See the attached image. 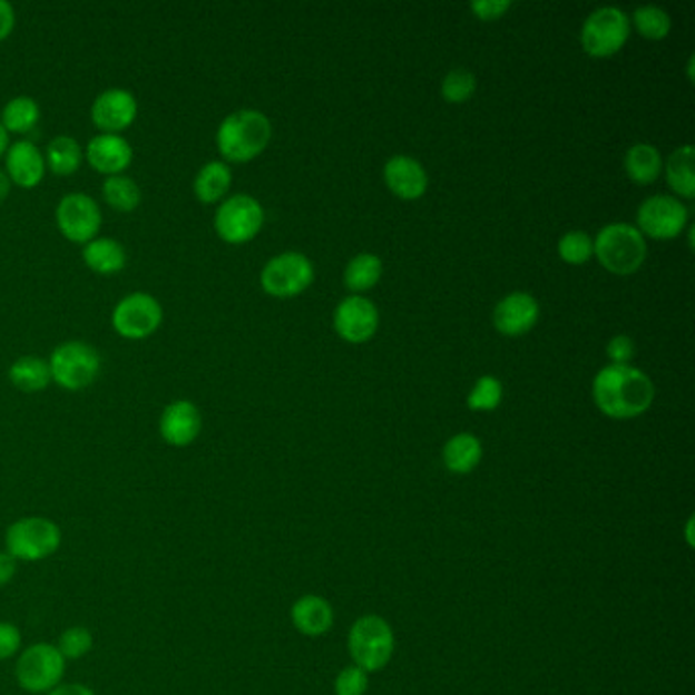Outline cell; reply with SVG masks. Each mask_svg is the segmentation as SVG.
<instances>
[{"label": "cell", "mask_w": 695, "mask_h": 695, "mask_svg": "<svg viewBox=\"0 0 695 695\" xmlns=\"http://www.w3.org/2000/svg\"><path fill=\"white\" fill-rule=\"evenodd\" d=\"M380 323L378 309L372 300L363 296H349L339 304L335 312V329L339 335L351 343H363L375 333Z\"/></svg>", "instance_id": "15"}, {"label": "cell", "mask_w": 695, "mask_h": 695, "mask_svg": "<svg viewBox=\"0 0 695 695\" xmlns=\"http://www.w3.org/2000/svg\"><path fill=\"white\" fill-rule=\"evenodd\" d=\"M41 117V110L36 102V98L14 97L4 105L0 112V123L7 133H29L36 129Z\"/></svg>", "instance_id": "26"}, {"label": "cell", "mask_w": 695, "mask_h": 695, "mask_svg": "<svg viewBox=\"0 0 695 695\" xmlns=\"http://www.w3.org/2000/svg\"><path fill=\"white\" fill-rule=\"evenodd\" d=\"M667 182L673 190L685 198H694V147L684 145L673 151L667 161Z\"/></svg>", "instance_id": "29"}, {"label": "cell", "mask_w": 695, "mask_h": 695, "mask_svg": "<svg viewBox=\"0 0 695 695\" xmlns=\"http://www.w3.org/2000/svg\"><path fill=\"white\" fill-rule=\"evenodd\" d=\"M49 372L53 382L76 392L97 380L100 355L97 349L85 341H66L53 349L49 358Z\"/></svg>", "instance_id": "7"}, {"label": "cell", "mask_w": 695, "mask_h": 695, "mask_svg": "<svg viewBox=\"0 0 695 695\" xmlns=\"http://www.w3.org/2000/svg\"><path fill=\"white\" fill-rule=\"evenodd\" d=\"M444 466L453 473H469L478 468L481 459V443L478 437L461 432L444 444Z\"/></svg>", "instance_id": "24"}, {"label": "cell", "mask_w": 695, "mask_h": 695, "mask_svg": "<svg viewBox=\"0 0 695 695\" xmlns=\"http://www.w3.org/2000/svg\"><path fill=\"white\" fill-rule=\"evenodd\" d=\"M19 571V561L9 551H0V588L9 586Z\"/></svg>", "instance_id": "41"}, {"label": "cell", "mask_w": 695, "mask_h": 695, "mask_svg": "<svg viewBox=\"0 0 695 695\" xmlns=\"http://www.w3.org/2000/svg\"><path fill=\"white\" fill-rule=\"evenodd\" d=\"M591 253H594V241L589 239L588 233L571 231L559 241V255L567 264H586Z\"/></svg>", "instance_id": "34"}, {"label": "cell", "mask_w": 695, "mask_h": 695, "mask_svg": "<svg viewBox=\"0 0 695 695\" xmlns=\"http://www.w3.org/2000/svg\"><path fill=\"white\" fill-rule=\"evenodd\" d=\"M66 667L68 663L61 657L56 645L36 643L19 653L14 677L19 687L27 694L46 695L61 684Z\"/></svg>", "instance_id": "5"}, {"label": "cell", "mask_w": 695, "mask_h": 695, "mask_svg": "<svg viewBox=\"0 0 695 695\" xmlns=\"http://www.w3.org/2000/svg\"><path fill=\"white\" fill-rule=\"evenodd\" d=\"M4 156H7L4 161H7L9 180L23 186V188H33L43 180L46 157L41 156L36 144H31L27 139L14 141V144L9 145Z\"/></svg>", "instance_id": "19"}, {"label": "cell", "mask_w": 695, "mask_h": 695, "mask_svg": "<svg viewBox=\"0 0 695 695\" xmlns=\"http://www.w3.org/2000/svg\"><path fill=\"white\" fill-rule=\"evenodd\" d=\"M7 149H9V133L0 123V157H2V154H7Z\"/></svg>", "instance_id": "45"}, {"label": "cell", "mask_w": 695, "mask_h": 695, "mask_svg": "<svg viewBox=\"0 0 695 695\" xmlns=\"http://www.w3.org/2000/svg\"><path fill=\"white\" fill-rule=\"evenodd\" d=\"M384 176L390 190L404 200L420 198L427 190V184H429L427 172L414 157H392L385 164Z\"/></svg>", "instance_id": "20"}, {"label": "cell", "mask_w": 695, "mask_h": 695, "mask_svg": "<svg viewBox=\"0 0 695 695\" xmlns=\"http://www.w3.org/2000/svg\"><path fill=\"white\" fill-rule=\"evenodd\" d=\"M86 265L98 274H115L127 264V252L119 241L112 237H95L85 243L82 249Z\"/></svg>", "instance_id": "22"}, {"label": "cell", "mask_w": 695, "mask_h": 695, "mask_svg": "<svg viewBox=\"0 0 695 695\" xmlns=\"http://www.w3.org/2000/svg\"><path fill=\"white\" fill-rule=\"evenodd\" d=\"M349 653L363 672H380L392 659L394 635L380 616H363L349 633Z\"/></svg>", "instance_id": "6"}, {"label": "cell", "mask_w": 695, "mask_h": 695, "mask_svg": "<svg viewBox=\"0 0 695 695\" xmlns=\"http://www.w3.org/2000/svg\"><path fill=\"white\" fill-rule=\"evenodd\" d=\"M61 528L48 516H23L4 532V551L19 564L46 561L60 551Z\"/></svg>", "instance_id": "3"}, {"label": "cell", "mask_w": 695, "mask_h": 695, "mask_svg": "<svg viewBox=\"0 0 695 695\" xmlns=\"http://www.w3.org/2000/svg\"><path fill=\"white\" fill-rule=\"evenodd\" d=\"M292 623L302 635H324L333 624V610L323 598L304 596L292 606Z\"/></svg>", "instance_id": "21"}, {"label": "cell", "mask_w": 695, "mask_h": 695, "mask_svg": "<svg viewBox=\"0 0 695 695\" xmlns=\"http://www.w3.org/2000/svg\"><path fill=\"white\" fill-rule=\"evenodd\" d=\"M608 355H610V360L614 361V363H618V365L628 363V360H633V355H635V343H633V339L626 335L614 336L610 343H608Z\"/></svg>", "instance_id": "39"}, {"label": "cell", "mask_w": 695, "mask_h": 695, "mask_svg": "<svg viewBox=\"0 0 695 695\" xmlns=\"http://www.w3.org/2000/svg\"><path fill=\"white\" fill-rule=\"evenodd\" d=\"M500 400H502V384L492 375H483L478 380V384L473 385L468 404L471 410H493L500 404Z\"/></svg>", "instance_id": "35"}, {"label": "cell", "mask_w": 695, "mask_h": 695, "mask_svg": "<svg viewBox=\"0 0 695 695\" xmlns=\"http://www.w3.org/2000/svg\"><path fill=\"white\" fill-rule=\"evenodd\" d=\"M82 156H85L82 147L74 137L58 135L49 141L48 151H46V166H49L51 172H56L60 176H68V174H74L76 169L80 168Z\"/></svg>", "instance_id": "27"}, {"label": "cell", "mask_w": 695, "mask_h": 695, "mask_svg": "<svg viewBox=\"0 0 695 695\" xmlns=\"http://www.w3.org/2000/svg\"><path fill=\"white\" fill-rule=\"evenodd\" d=\"M655 388L647 373L633 365L611 363L594 380V400L611 419H635L653 404Z\"/></svg>", "instance_id": "1"}, {"label": "cell", "mask_w": 695, "mask_h": 695, "mask_svg": "<svg viewBox=\"0 0 695 695\" xmlns=\"http://www.w3.org/2000/svg\"><path fill=\"white\" fill-rule=\"evenodd\" d=\"M594 252L606 270L618 276L636 272L647 257V243L638 228L626 223H614L599 231Z\"/></svg>", "instance_id": "4"}, {"label": "cell", "mask_w": 695, "mask_h": 695, "mask_svg": "<svg viewBox=\"0 0 695 695\" xmlns=\"http://www.w3.org/2000/svg\"><path fill=\"white\" fill-rule=\"evenodd\" d=\"M314 277L311 260L302 253H280L265 264L262 272V286L267 294L277 298L296 296L306 288Z\"/></svg>", "instance_id": "10"}, {"label": "cell", "mask_w": 695, "mask_h": 695, "mask_svg": "<svg viewBox=\"0 0 695 695\" xmlns=\"http://www.w3.org/2000/svg\"><path fill=\"white\" fill-rule=\"evenodd\" d=\"M203 431V414L190 400H176L159 417V434L169 447H188Z\"/></svg>", "instance_id": "14"}, {"label": "cell", "mask_w": 695, "mask_h": 695, "mask_svg": "<svg viewBox=\"0 0 695 695\" xmlns=\"http://www.w3.org/2000/svg\"><path fill=\"white\" fill-rule=\"evenodd\" d=\"M102 194H105V200L120 213H131L141 203L139 184L123 174L108 176L102 184Z\"/></svg>", "instance_id": "30"}, {"label": "cell", "mask_w": 695, "mask_h": 695, "mask_svg": "<svg viewBox=\"0 0 695 695\" xmlns=\"http://www.w3.org/2000/svg\"><path fill=\"white\" fill-rule=\"evenodd\" d=\"M272 137V123L264 112L241 108L223 119L216 131L218 151L228 161H249L264 151Z\"/></svg>", "instance_id": "2"}, {"label": "cell", "mask_w": 695, "mask_h": 695, "mask_svg": "<svg viewBox=\"0 0 695 695\" xmlns=\"http://www.w3.org/2000/svg\"><path fill=\"white\" fill-rule=\"evenodd\" d=\"M264 225V208L249 194H235L218 206L215 228L227 243H245L253 239Z\"/></svg>", "instance_id": "9"}, {"label": "cell", "mask_w": 695, "mask_h": 695, "mask_svg": "<svg viewBox=\"0 0 695 695\" xmlns=\"http://www.w3.org/2000/svg\"><path fill=\"white\" fill-rule=\"evenodd\" d=\"M476 90V76L468 70H453L443 80V97L449 102H466Z\"/></svg>", "instance_id": "36"}, {"label": "cell", "mask_w": 695, "mask_h": 695, "mask_svg": "<svg viewBox=\"0 0 695 695\" xmlns=\"http://www.w3.org/2000/svg\"><path fill=\"white\" fill-rule=\"evenodd\" d=\"M9 190H11V180H9L7 172H2V169H0V200H4V198H7Z\"/></svg>", "instance_id": "44"}, {"label": "cell", "mask_w": 695, "mask_h": 695, "mask_svg": "<svg viewBox=\"0 0 695 695\" xmlns=\"http://www.w3.org/2000/svg\"><path fill=\"white\" fill-rule=\"evenodd\" d=\"M368 672H363L360 667H348L339 673L336 677L335 692L336 695H363L368 692Z\"/></svg>", "instance_id": "37"}, {"label": "cell", "mask_w": 695, "mask_h": 695, "mask_svg": "<svg viewBox=\"0 0 695 695\" xmlns=\"http://www.w3.org/2000/svg\"><path fill=\"white\" fill-rule=\"evenodd\" d=\"M471 9L483 21H493V19L502 17L503 12L510 9V2L508 0H478V2L471 4Z\"/></svg>", "instance_id": "40"}, {"label": "cell", "mask_w": 695, "mask_h": 695, "mask_svg": "<svg viewBox=\"0 0 695 695\" xmlns=\"http://www.w3.org/2000/svg\"><path fill=\"white\" fill-rule=\"evenodd\" d=\"M687 223V208L673 196H653L638 208L640 233L655 239H672L684 231Z\"/></svg>", "instance_id": "13"}, {"label": "cell", "mask_w": 695, "mask_h": 695, "mask_svg": "<svg viewBox=\"0 0 695 695\" xmlns=\"http://www.w3.org/2000/svg\"><path fill=\"white\" fill-rule=\"evenodd\" d=\"M539 319V304L527 292H515L496 306L493 323L503 335H522Z\"/></svg>", "instance_id": "18"}, {"label": "cell", "mask_w": 695, "mask_h": 695, "mask_svg": "<svg viewBox=\"0 0 695 695\" xmlns=\"http://www.w3.org/2000/svg\"><path fill=\"white\" fill-rule=\"evenodd\" d=\"M382 276V262L378 255L372 253H361L349 262L345 270V284L351 290L372 288Z\"/></svg>", "instance_id": "31"}, {"label": "cell", "mask_w": 695, "mask_h": 695, "mask_svg": "<svg viewBox=\"0 0 695 695\" xmlns=\"http://www.w3.org/2000/svg\"><path fill=\"white\" fill-rule=\"evenodd\" d=\"M56 647L66 663L82 659L95 647V636L86 626H70L61 633Z\"/></svg>", "instance_id": "32"}, {"label": "cell", "mask_w": 695, "mask_h": 695, "mask_svg": "<svg viewBox=\"0 0 695 695\" xmlns=\"http://www.w3.org/2000/svg\"><path fill=\"white\" fill-rule=\"evenodd\" d=\"M86 157L92 168L115 176L129 168L133 161V147L119 133H98L86 145Z\"/></svg>", "instance_id": "17"}, {"label": "cell", "mask_w": 695, "mask_h": 695, "mask_svg": "<svg viewBox=\"0 0 695 695\" xmlns=\"http://www.w3.org/2000/svg\"><path fill=\"white\" fill-rule=\"evenodd\" d=\"M137 117V98L127 88H108L92 102V120L105 133L127 129Z\"/></svg>", "instance_id": "16"}, {"label": "cell", "mask_w": 695, "mask_h": 695, "mask_svg": "<svg viewBox=\"0 0 695 695\" xmlns=\"http://www.w3.org/2000/svg\"><path fill=\"white\" fill-rule=\"evenodd\" d=\"M23 636L17 624L0 623V663L12 659L21 653Z\"/></svg>", "instance_id": "38"}, {"label": "cell", "mask_w": 695, "mask_h": 695, "mask_svg": "<svg viewBox=\"0 0 695 695\" xmlns=\"http://www.w3.org/2000/svg\"><path fill=\"white\" fill-rule=\"evenodd\" d=\"M161 319L164 311L159 300L147 292L127 294L112 311L115 331L127 339H144L156 333Z\"/></svg>", "instance_id": "11"}, {"label": "cell", "mask_w": 695, "mask_h": 695, "mask_svg": "<svg viewBox=\"0 0 695 695\" xmlns=\"http://www.w3.org/2000/svg\"><path fill=\"white\" fill-rule=\"evenodd\" d=\"M56 218L61 233L76 243L95 239L102 225L100 206L85 193L66 194L56 208Z\"/></svg>", "instance_id": "12"}, {"label": "cell", "mask_w": 695, "mask_h": 695, "mask_svg": "<svg viewBox=\"0 0 695 695\" xmlns=\"http://www.w3.org/2000/svg\"><path fill=\"white\" fill-rule=\"evenodd\" d=\"M624 166L633 180L638 184H650L659 178L660 154L653 145L636 144L628 149Z\"/></svg>", "instance_id": "28"}, {"label": "cell", "mask_w": 695, "mask_h": 695, "mask_svg": "<svg viewBox=\"0 0 695 695\" xmlns=\"http://www.w3.org/2000/svg\"><path fill=\"white\" fill-rule=\"evenodd\" d=\"M46 695H97L85 684H60Z\"/></svg>", "instance_id": "43"}, {"label": "cell", "mask_w": 695, "mask_h": 695, "mask_svg": "<svg viewBox=\"0 0 695 695\" xmlns=\"http://www.w3.org/2000/svg\"><path fill=\"white\" fill-rule=\"evenodd\" d=\"M635 25L638 33L647 39H663L672 31L669 14L659 7H638L635 11Z\"/></svg>", "instance_id": "33"}, {"label": "cell", "mask_w": 695, "mask_h": 695, "mask_svg": "<svg viewBox=\"0 0 695 695\" xmlns=\"http://www.w3.org/2000/svg\"><path fill=\"white\" fill-rule=\"evenodd\" d=\"M12 27H14V9L9 0H0V41L9 37Z\"/></svg>", "instance_id": "42"}, {"label": "cell", "mask_w": 695, "mask_h": 695, "mask_svg": "<svg viewBox=\"0 0 695 695\" xmlns=\"http://www.w3.org/2000/svg\"><path fill=\"white\" fill-rule=\"evenodd\" d=\"M231 168L223 161H208L194 178V194L203 203L221 200L231 188Z\"/></svg>", "instance_id": "25"}, {"label": "cell", "mask_w": 695, "mask_h": 695, "mask_svg": "<svg viewBox=\"0 0 695 695\" xmlns=\"http://www.w3.org/2000/svg\"><path fill=\"white\" fill-rule=\"evenodd\" d=\"M9 378L21 392H27V394L41 392L51 382L49 361L41 360L37 355H23L12 363Z\"/></svg>", "instance_id": "23"}, {"label": "cell", "mask_w": 695, "mask_h": 695, "mask_svg": "<svg viewBox=\"0 0 695 695\" xmlns=\"http://www.w3.org/2000/svg\"><path fill=\"white\" fill-rule=\"evenodd\" d=\"M628 33L630 21L626 12L620 11L618 7H601L586 19L581 29V43L589 56L608 58L623 49Z\"/></svg>", "instance_id": "8"}]
</instances>
